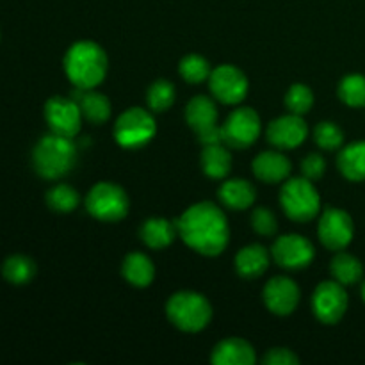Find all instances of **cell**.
<instances>
[{
    "mask_svg": "<svg viewBox=\"0 0 365 365\" xmlns=\"http://www.w3.org/2000/svg\"><path fill=\"white\" fill-rule=\"evenodd\" d=\"M177 225L185 245L202 255L216 257L227 248L230 228L223 210L214 203L202 202L189 207Z\"/></svg>",
    "mask_w": 365,
    "mask_h": 365,
    "instance_id": "1",
    "label": "cell"
},
{
    "mask_svg": "<svg viewBox=\"0 0 365 365\" xmlns=\"http://www.w3.org/2000/svg\"><path fill=\"white\" fill-rule=\"evenodd\" d=\"M64 70L75 88L93 89L106 78L107 56L93 41H78L64 57Z\"/></svg>",
    "mask_w": 365,
    "mask_h": 365,
    "instance_id": "2",
    "label": "cell"
},
{
    "mask_svg": "<svg viewBox=\"0 0 365 365\" xmlns=\"http://www.w3.org/2000/svg\"><path fill=\"white\" fill-rule=\"evenodd\" d=\"M77 159V150L71 143V138L59 134H48L36 145L32 153V163L36 171L43 178H61L70 173Z\"/></svg>",
    "mask_w": 365,
    "mask_h": 365,
    "instance_id": "3",
    "label": "cell"
},
{
    "mask_svg": "<svg viewBox=\"0 0 365 365\" xmlns=\"http://www.w3.org/2000/svg\"><path fill=\"white\" fill-rule=\"evenodd\" d=\"M166 314L171 323L184 331H200L209 324L212 317V307L198 292L182 291L170 298Z\"/></svg>",
    "mask_w": 365,
    "mask_h": 365,
    "instance_id": "4",
    "label": "cell"
},
{
    "mask_svg": "<svg viewBox=\"0 0 365 365\" xmlns=\"http://www.w3.org/2000/svg\"><path fill=\"white\" fill-rule=\"evenodd\" d=\"M280 203L291 220L307 223L314 220L321 209V198L317 189L309 178H291L284 184L280 192Z\"/></svg>",
    "mask_w": 365,
    "mask_h": 365,
    "instance_id": "5",
    "label": "cell"
},
{
    "mask_svg": "<svg viewBox=\"0 0 365 365\" xmlns=\"http://www.w3.org/2000/svg\"><path fill=\"white\" fill-rule=\"evenodd\" d=\"M86 207L93 217L113 223V221H120L127 216L128 196L120 185L102 182L89 191L88 198H86Z\"/></svg>",
    "mask_w": 365,
    "mask_h": 365,
    "instance_id": "6",
    "label": "cell"
},
{
    "mask_svg": "<svg viewBox=\"0 0 365 365\" xmlns=\"http://www.w3.org/2000/svg\"><path fill=\"white\" fill-rule=\"evenodd\" d=\"M155 130L157 127L152 114L139 107H132L118 118L116 127H114V138L120 146L134 150L152 141Z\"/></svg>",
    "mask_w": 365,
    "mask_h": 365,
    "instance_id": "7",
    "label": "cell"
},
{
    "mask_svg": "<svg viewBox=\"0 0 365 365\" xmlns=\"http://www.w3.org/2000/svg\"><path fill=\"white\" fill-rule=\"evenodd\" d=\"M223 143L230 148H248L260 134V118L250 107H241L230 113L225 125H221Z\"/></svg>",
    "mask_w": 365,
    "mask_h": 365,
    "instance_id": "8",
    "label": "cell"
},
{
    "mask_svg": "<svg viewBox=\"0 0 365 365\" xmlns=\"http://www.w3.org/2000/svg\"><path fill=\"white\" fill-rule=\"evenodd\" d=\"M321 242L331 252H342L355 235V225H353L351 216L341 209L330 207L323 212L317 227Z\"/></svg>",
    "mask_w": 365,
    "mask_h": 365,
    "instance_id": "9",
    "label": "cell"
},
{
    "mask_svg": "<svg viewBox=\"0 0 365 365\" xmlns=\"http://www.w3.org/2000/svg\"><path fill=\"white\" fill-rule=\"evenodd\" d=\"M82 113L73 98L52 96L45 106V120L53 134L75 138L81 132Z\"/></svg>",
    "mask_w": 365,
    "mask_h": 365,
    "instance_id": "10",
    "label": "cell"
},
{
    "mask_svg": "<svg viewBox=\"0 0 365 365\" xmlns=\"http://www.w3.org/2000/svg\"><path fill=\"white\" fill-rule=\"evenodd\" d=\"M312 309L317 319L324 324H335L348 310V294L344 285L335 282H323L314 292Z\"/></svg>",
    "mask_w": 365,
    "mask_h": 365,
    "instance_id": "11",
    "label": "cell"
},
{
    "mask_svg": "<svg viewBox=\"0 0 365 365\" xmlns=\"http://www.w3.org/2000/svg\"><path fill=\"white\" fill-rule=\"evenodd\" d=\"M210 91L220 102L235 106L242 102L248 93V81L246 75L239 68L232 64H221L216 70H212L209 77Z\"/></svg>",
    "mask_w": 365,
    "mask_h": 365,
    "instance_id": "12",
    "label": "cell"
},
{
    "mask_svg": "<svg viewBox=\"0 0 365 365\" xmlns=\"http://www.w3.org/2000/svg\"><path fill=\"white\" fill-rule=\"evenodd\" d=\"M274 262L285 269H302L314 260V246L309 239L298 234L282 235L274 241L273 250Z\"/></svg>",
    "mask_w": 365,
    "mask_h": 365,
    "instance_id": "13",
    "label": "cell"
},
{
    "mask_svg": "<svg viewBox=\"0 0 365 365\" xmlns=\"http://www.w3.org/2000/svg\"><path fill=\"white\" fill-rule=\"evenodd\" d=\"M309 135V127L299 114H287L271 121L267 128V141L277 148L292 150L302 145Z\"/></svg>",
    "mask_w": 365,
    "mask_h": 365,
    "instance_id": "14",
    "label": "cell"
},
{
    "mask_svg": "<svg viewBox=\"0 0 365 365\" xmlns=\"http://www.w3.org/2000/svg\"><path fill=\"white\" fill-rule=\"evenodd\" d=\"M264 302L266 307L277 316H289L294 312L299 302V289L291 278L277 277L269 280L264 287Z\"/></svg>",
    "mask_w": 365,
    "mask_h": 365,
    "instance_id": "15",
    "label": "cell"
},
{
    "mask_svg": "<svg viewBox=\"0 0 365 365\" xmlns=\"http://www.w3.org/2000/svg\"><path fill=\"white\" fill-rule=\"evenodd\" d=\"M291 160L278 152H262L253 160V173L267 184H278L287 180L291 175Z\"/></svg>",
    "mask_w": 365,
    "mask_h": 365,
    "instance_id": "16",
    "label": "cell"
},
{
    "mask_svg": "<svg viewBox=\"0 0 365 365\" xmlns=\"http://www.w3.org/2000/svg\"><path fill=\"white\" fill-rule=\"evenodd\" d=\"M71 98L81 107L82 116L91 123L100 125L106 123L110 116V102L102 93H96L93 89H81L77 88L71 95Z\"/></svg>",
    "mask_w": 365,
    "mask_h": 365,
    "instance_id": "17",
    "label": "cell"
},
{
    "mask_svg": "<svg viewBox=\"0 0 365 365\" xmlns=\"http://www.w3.org/2000/svg\"><path fill=\"white\" fill-rule=\"evenodd\" d=\"M210 360L216 365H252L255 351L242 339H227L214 348Z\"/></svg>",
    "mask_w": 365,
    "mask_h": 365,
    "instance_id": "18",
    "label": "cell"
},
{
    "mask_svg": "<svg viewBox=\"0 0 365 365\" xmlns=\"http://www.w3.org/2000/svg\"><path fill=\"white\" fill-rule=\"evenodd\" d=\"M185 120H187L189 127L198 134V132L207 130L210 127L217 125V109L216 103L209 98V96H195L191 102L187 103L185 109Z\"/></svg>",
    "mask_w": 365,
    "mask_h": 365,
    "instance_id": "19",
    "label": "cell"
},
{
    "mask_svg": "<svg viewBox=\"0 0 365 365\" xmlns=\"http://www.w3.org/2000/svg\"><path fill=\"white\" fill-rule=\"evenodd\" d=\"M178 235L177 221H168L164 217L148 220L141 228V237L146 246L153 250H163L170 246Z\"/></svg>",
    "mask_w": 365,
    "mask_h": 365,
    "instance_id": "20",
    "label": "cell"
},
{
    "mask_svg": "<svg viewBox=\"0 0 365 365\" xmlns=\"http://www.w3.org/2000/svg\"><path fill=\"white\" fill-rule=\"evenodd\" d=\"M267 266H269V253L260 245L246 246L235 257V269L242 278L260 277Z\"/></svg>",
    "mask_w": 365,
    "mask_h": 365,
    "instance_id": "21",
    "label": "cell"
},
{
    "mask_svg": "<svg viewBox=\"0 0 365 365\" xmlns=\"http://www.w3.org/2000/svg\"><path fill=\"white\" fill-rule=\"evenodd\" d=\"M220 200L225 207L232 210H245L255 202V187L248 180L234 178L221 185Z\"/></svg>",
    "mask_w": 365,
    "mask_h": 365,
    "instance_id": "22",
    "label": "cell"
},
{
    "mask_svg": "<svg viewBox=\"0 0 365 365\" xmlns=\"http://www.w3.org/2000/svg\"><path fill=\"white\" fill-rule=\"evenodd\" d=\"M339 170L348 180L364 182L365 180V141L353 143L346 146L339 155Z\"/></svg>",
    "mask_w": 365,
    "mask_h": 365,
    "instance_id": "23",
    "label": "cell"
},
{
    "mask_svg": "<svg viewBox=\"0 0 365 365\" xmlns=\"http://www.w3.org/2000/svg\"><path fill=\"white\" fill-rule=\"evenodd\" d=\"M123 277L135 287H148L155 277V267L143 253H130L123 262Z\"/></svg>",
    "mask_w": 365,
    "mask_h": 365,
    "instance_id": "24",
    "label": "cell"
},
{
    "mask_svg": "<svg viewBox=\"0 0 365 365\" xmlns=\"http://www.w3.org/2000/svg\"><path fill=\"white\" fill-rule=\"evenodd\" d=\"M202 168L207 177L225 178L232 168V155L223 143L207 145L202 152Z\"/></svg>",
    "mask_w": 365,
    "mask_h": 365,
    "instance_id": "25",
    "label": "cell"
},
{
    "mask_svg": "<svg viewBox=\"0 0 365 365\" xmlns=\"http://www.w3.org/2000/svg\"><path fill=\"white\" fill-rule=\"evenodd\" d=\"M331 274H334V278L339 284L355 285L356 282L362 280L364 266L356 257L339 252L335 259L331 260Z\"/></svg>",
    "mask_w": 365,
    "mask_h": 365,
    "instance_id": "26",
    "label": "cell"
},
{
    "mask_svg": "<svg viewBox=\"0 0 365 365\" xmlns=\"http://www.w3.org/2000/svg\"><path fill=\"white\" fill-rule=\"evenodd\" d=\"M4 278L14 285H24L34 278L36 264L29 257L13 255L4 262L2 266Z\"/></svg>",
    "mask_w": 365,
    "mask_h": 365,
    "instance_id": "27",
    "label": "cell"
},
{
    "mask_svg": "<svg viewBox=\"0 0 365 365\" xmlns=\"http://www.w3.org/2000/svg\"><path fill=\"white\" fill-rule=\"evenodd\" d=\"M339 96L349 107H365V77L351 73L344 77L339 86Z\"/></svg>",
    "mask_w": 365,
    "mask_h": 365,
    "instance_id": "28",
    "label": "cell"
},
{
    "mask_svg": "<svg viewBox=\"0 0 365 365\" xmlns=\"http://www.w3.org/2000/svg\"><path fill=\"white\" fill-rule=\"evenodd\" d=\"M78 202H81L78 192L66 184L56 185L46 195V203L56 212H71V210L77 209Z\"/></svg>",
    "mask_w": 365,
    "mask_h": 365,
    "instance_id": "29",
    "label": "cell"
},
{
    "mask_svg": "<svg viewBox=\"0 0 365 365\" xmlns=\"http://www.w3.org/2000/svg\"><path fill=\"white\" fill-rule=\"evenodd\" d=\"M210 73H212L210 64L207 63L205 57L198 56V53H191L180 61V75L191 84H200V82L207 81Z\"/></svg>",
    "mask_w": 365,
    "mask_h": 365,
    "instance_id": "30",
    "label": "cell"
},
{
    "mask_svg": "<svg viewBox=\"0 0 365 365\" xmlns=\"http://www.w3.org/2000/svg\"><path fill=\"white\" fill-rule=\"evenodd\" d=\"M146 100H148L150 109L155 110V113H163V110L170 109L175 102V88L171 82L168 81H157L150 86L148 95H146Z\"/></svg>",
    "mask_w": 365,
    "mask_h": 365,
    "instance_id": "31",
    "label": "cell"
},
{
    "mask_svg": "<svg viewBox=\"0 0 365 365\" xmlns=\"http://www.w3.org/2000/svg\"><path fill=\"white\" fill-rule=\"evenodd\" d=\"M314 103V93L312 89L307 88L303 84H294L285 95V106L291 110L292 114H299L303 116L305 113H309L310 107Z\"/></svg>",
    "mask_w": 365,
    "mask_h": 365,
    "instance_id": "32",
    "label": "cell"
},
{
    "mask_svg": "<svg viewBox=\"0 0 365 365\" xmlns=\"http://www.w3.org/2000/svg\"><path fill=\"white\" fill-rule=\"evenodd\" d=\"M314 138H316V143L323 150H337L344 143V134L331 121H321L316 130H314Z\"/></svg>",
    "mask_w": 365,
    "mask_h": 365,
    "instance_id": "33",
    "label": "cell"
},
{
    "mask_svg": "<svg viewBox=\"0 0 365 365\" xmlns=\"http://www.w3.org/2000/svg\"><path fill=\"white\" fill-rule=\"evenodd\" d=\"M252 227L260 235H274L278 230V221L274 214L266 207H259L252 214Z\"/></svg>",
    "mask_w": 365,
    "mask_h": 365,
    "instance_id": "34",
    "label": "cell"
},
{
    "mask_svg": "<svg viewBox=\"0 0 365 365\" xmlns=\"http://www.w3.org/2000/svg\"><path fill=\"white\" fill-rule=\"evenodd\" d=\"M324 170H327V163H324L323 157L319 153H310V155L305 157V160L302 163V171L303 177L309 178V180H319L324 175Z\"/></svg>",
    "mask_w": 365,
    "mask_h": 365,
    "instance_id": "35",
    "label": "cell"
},
{
    "mask_svg": "<svg viewBox=\"0 0 365 365\" xmlns=\"http://www.w3.org/2000/svg\"><path fill=\"white\" fill-rule=\"evenodd\" d=\"M264 364H267V365H298L299 359L294 355V353L289 351V349L277 348V349H271V351L266 353V356H264Z\"/></svg>",
    "mask_w": 365,
    "mask_h": 365,
    "instance_id": "36",
    "label": "cell"
},
{
    "mask_svg": "<svg viewBox=\"0 0 365 365\" xmlns=\"http://www.w3.org/2000/svg\"><path fill=\"white\" fill-rule=\"evenodd\" d=\"M362 299H364V303H365V282H364V285H362Z\"/></svg>",
    "mask_w": 365,
    "mask_h": 365,
    "instance_id": "37",
    "label": "cell"
}]
</instances>
